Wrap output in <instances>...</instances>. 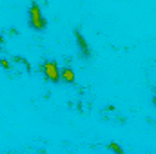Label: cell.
<instances>
[{"label": "cell", "instance_id": "obj_1", "mask_svg": "<svg viewBox=\"0 0 156 154\" xmlns=\"http://www.w3.org/2000/svg\"><path fill=\"white\" fill-rule=\"evenodd\" d=\"M27 18H29V26H31L35 31H44V29H45V26H47L45 16L42 15V9H40L38 4H31V5H29Z\"/></svg>", "mask_w": 156, "mask_h": 154}, {"label": "cell", "instance_id": "obj_2", "mask_svg": "<svg viewBox=\"0 0 156 154\" xmlns=\"http://www.w3.org/2000/svg\"><path fill=\"white\" fill-rule=\"evenodd\" d=\"M42 75L45 80H49V82H58L60 78H62V69H58V65H56V62H53V60H45L44 64H42Z\"/></svg>", "mask_w": 156, "mask_h": 154}, {"label": "cell", "instance_id": "obj_3", "mask_svg": "<svg viewBox=\"0 0 156 154\" xmlns=\"http://www.w3.org/2000/svg\"><path fill=\"white\" fill-rule=\"evenodd\" d=\"M75 38H76V44H78V49H80V53H82L85 58H89V56H91V51H89V45H87L85 38L82 37V33L75 31Z\"/></svg>", "mask_w": 156, "mask_h": 154}, {"label": "cell", "instance_id": "obj_4", "mask_svg": "<svg viewBox=\"0 0 156 154\" xmlns=\"http://www.w3.org/2000/svg\"><path fill=\"white\" fill-rule=\"evenodd\" d=\"M62 78H64V82H67V83H73V82H75V73H73V69H69V67H64V69H62Z\"/></svg>", "mask_w": 156, "mask_h": 154}, {"label": "cell", "instance_id": "obj_5", "mask_svg": "<svg viewBox=\"0 0 156 154\" xmlns=\"http://www.w3.org/2000/svg\"><path fill=\"white\" fill-rule=\"evenodd\" d=\"M107 147H109V149H111V151H113L115 154H125V152H123V149H122L118 143H109Z\"/></svg>", "mask_w": 156, "mask_h": 154}, {"label": "cell", "instance_id": "obj_6", "mask_svg": "<svg viewBox=\"0 0 156 154\" xmlns=\"http://www.w3.org/2000/svg\"><path fill=\"white\" fill-rule=\"evenodd\" d=\"M154 103H156V96H154Z\"/></svg>", "mask_w": 156, "mask_h": 154}]
</instances>
